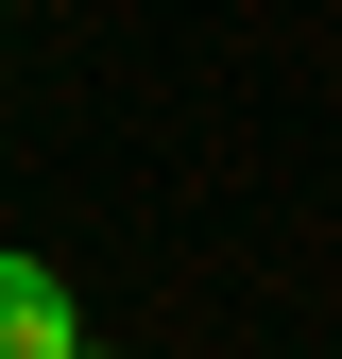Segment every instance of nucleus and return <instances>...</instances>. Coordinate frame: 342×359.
<instances>
[{"mask_svg":"<svg viewBox=\"0 0 342 359\" xmlns=\"http://www.w3.org/2000/svg\"><path fill=\"white\" fill-rule=\"evenodd\" d=\"M0 359H86L69 291H52V257H0Z\"/></svg>","mask_w":342,"mask_h":359,"instance_id":"nucleus-1","label":"nucleus"}]
</instances>
